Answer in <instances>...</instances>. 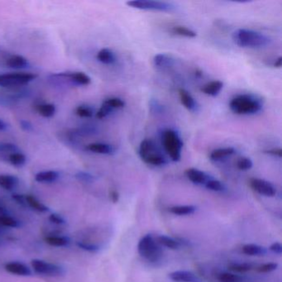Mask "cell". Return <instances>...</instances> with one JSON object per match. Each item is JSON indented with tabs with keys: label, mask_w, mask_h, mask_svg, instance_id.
<instances>
[{
	"label": "cell",
	"mask_w": 282,
	"mask_h": 282,
	"mask_svg": "<svg viewBox=\"0 0 282 282\" xmlns=\"http://www.w3.org/2000/svg\"><path fill=\"white\" fill-rule=\"evenodd\" d=\"M7 129V124L4 121L0 119V131H4Z\"/></svg>",
	"instance_id": "cell-50"
},
{
	"label": "cell",
	"mask_w": 282,
	"mask_h": 282,
	"mask_svg": "<svg viewBox=\"0 0 282 282\" xmlns=\"http://www.w3.org/2000/svg\"><path fill=\"white\" fill-rule=\"evenodd\" d=\"M235 149L233 148H218L211 151L210 155V158L211 161H220V160L226 158V157L231 156L234 153Z\"/></svg>",
	"instance_id": "cell-23"
},
{
	"label": "cell",
	"mask_w": 282,
	"mask_h": 282,
	"mask_svg": "<svg viewBox=\"0 0 282 282\" xmlns=\"http://www.w3.org/2000/svg\"><path fill=\"white\" fill-rule=\"evenodd\" d=\"M279 265L277 263H269L261 265L257 267V270L260 273H268L271 271H276Z\"/></svg>",
	"instance_id": "cell-41"
},
{
	"label": "cell",
	"mask_w": 282,
	"mask_h": 282,
	"mask_svg": "<svg viewBox=\"0 0 282 282\" xmlns=\"http://www.w3.org/2000/svg\"><path fill=\"white\" fill-rule=\"evenodd\" d=\"M94 109L86 104H81L76 109V115L82 117H91L94 115Z\"/></svg>",
	"instance_id": "cell-36"
},
{
	"label": "cell",
	"mask_w": 282,
	"mask_h": 282,
	"mask_svg": "<svg viewBox=\"0 0 282 282\" xmlns=\"http://www.w3.org/2000/svg\"><path fill=\"white\" fill-rule=\"evenodd\" d=\"M75 177L80 182H85V183H92L95 181V176L85 171H79L75 175Z\"/></svg>",
	"instance_id": "cell-39"
},
{
	"label": "cell",
	"mask_w": 282,
	"mask_h": 282,
	"mask_svg": "<svg viewBox=\"0 0 282 282\" xmlns=\"http://www.w3.org/2000/svg\"><path fill=\"white\" fill-rule=\"evenodd\" d=\"M243 253L248 256H265L267 253L266 249L264 247L259 246L257 244H246L242 249Z\"/></svg>",
	"instance_id": "cell-21"
},
{
	"label": "cell",
	"mask_w": 282,
	"mask_h": 282,
	"mask_svg": "<svg viewBox=\"0 0 282 282\" xmlns=\"http://www.w3.org/2000/svg\"><path fill=\"white\" fill-rule=\"evenodd\" d=\"M76 244L80 249H83L84 251H90V252H97L100 249V247L94 243L77 242Z\"/></svg>",
	"instance_id": "cell-40"
},
{
	"label": "cell",
	"mask_w": 282,
	"mask_h": 282,
	"mask_svg": "<svg viewBox=\"0 0 282 282\" xmlns=\"http://www.w3.org/2000/svg\"><path fill=\"white\" fill-rule=\"evenodd\" d=\"M154 66L159 69H166L173 66L174 59L172 56L168 54L160 53L154 56Z\"/></svg>",
	"instance_id": "cell-16"
},
{
	"label": "cell",
	"mask_w": 282,
	"mask_h": 282,
	"mask_svg": "<svg viewBox=\"0 0 282 282\" xmlns=\"http://www.w3.org/2000/svg\"><path fill=\"white\" fill-rule=\"evenodd\" d=\"M237 169L240 170H249L252 167L253 163L249 157H241L237 160Z\"/></svg>",
	"instance_id": "cell-38"
},
{
	"label": "cell",
	"mask_w": 282,
	"mask_h": 282,
	"mask_svg": "<svg viewBox=\"0 0 282 282\" xmlns=\"http://www.w3.org/2000/svg\"><path fill=\"white\" fill-rule=\"evenodd\" d=\"M13 199L14 201L17 202V204L20 205L25 206L27 204V199H26V196L23 195H19V194H14L13 195Z\"/></svg>",
	"instance_id": "cell-44"
},
{
	"label": "cell",
	"mask_w": 282,
	"mask_h": 282,
	"mask_svg": "<svg viewBox=\"0 0 282 282\" xmlns=\"http://www.w3.org/2000/svg\"><path fill=\"white\" fill-rule=\"evenodd\" d=\"M7 159H8L11 165L14 166H17V167L23 166L25 164L26 161H27L25 155L22 153L21 151H17V152L10 154L9 157H7Z\"/></svg>",
	"instance_id": "cell-29"
},
{
	"label": "cell",
	"mask_w": 282,
	"mask_h": 282,
	"mask_svg": "<svg viewBox=\"0 0 282 282\" xmlns=\"http://www.w3.org/2000/svg\"><path fill=\"white\" fill-rule=\"evenodd\" d=\"M224 88V83L220 81H213L208 84H204L201 88L202 92L209 96L215 97L220 93Z\"/></svg>",
	"instance_id": "cell-19"
},
{
	"label": "cell",
	"mask_w": 282,
	"mask_h": 282,
	"mask_svg": "<svg viewBox=\"0 0 282 282\" xmlns=\"http://www.w3.org/2000/svg\"><path fill=\"white\" fill-rule=\"evenodd\" d=\"M185 176L190 182L196 184H205L209 180L211 179L212 177L205 173L204 171L198 170L196 168H189L184 171Z\"/></svg>",
	"instance_id": "cell-10"
},
{
	"label": "cell",
	"mask_w": 282,
	"mask_h": 282,
	"mask_svg": "<svg viewBox=\"0 0 282 282\" xmlns=\"http://www.w3.org/2000/svg\"><path fill=\"white\" fill-rule=\"evenodd\" d=\"M162 144L166 152L167 153L171 161L179 162L182 158V151L183 143L179 134L175 130L166 129L162 133Z\"/></svg>",
	"instance_id": "cell-5"
},
{
	"label": "cell",
	"mask_w": 282,
	"mask_h": 282,
	"mask_svg": "<svg viewBox=\"0 0 282 282\" xmlns=\"http://www.w3.org/2000/svg\"><path fill=\"white\" fill-rule=\"evenodd\" d=\"M46 243L52 247H66L70 243V239L64 236H49L45 238Z\"/></svg>",
	"instance_id": "cell-27"
},
{
	"label": "cell",
	"mask_w": 282,
	"mask_h": 282,
	"mask_svg": "<svg viewBox=\"0 0 282 282\" xmlns=\"http://www.w3.org/2000/svg\"><path fill=\"white\" fill-rule=\"evenodd\" d=\"M5 64L7 66L13 69H24L28 67L29 63L27 59L20 55H11L5 60Z\"/></svg>",
	"instance_id": "cell-14"
},
{
	"label": "cell",
	"mask_w": 282,
	"mask_h": 282,
	"mask_svg": "<svg viewBox=\"0 0 282 282\" xmlns=\"http://www.w3.org/2000/svg\"><path fill=\"white\" fill-rule=\"evenodd\" d=\"M6 271L9 273L21 276V277H29L32 275L31 269L24 263H18V262H11L7 263L5 265Z\"/></svg>",
	"instance_id": "cell-13"
},
{
	"label": "cell",
	"mask_w": 282,
	"mask_h": 282,
	"mask_svg": "<svg viewBox=\"0 0 282 282\" xmlns=\"http://www.w3.org/2000/svg\"><path fill=\"white\" fill-rule=\"evenodd\" d=\"M37 75L33 73H6L0 75V86L5 88L23 86L34 81Z\"/></svg>",
	"instance_id": "cell-6"
},
{
	"label": "cell",
	"mask_w": 282,
	"mask_h": 282,
	"mask_svg": "<svg viewBox=\"0 0 282 282\" xmlns=\"http://www.w3.org/2000/svg\"><path fill=\"white\" fill-rule=\"evenodd\" d=\"M261 99L253 95H237L229 103V108L236 115H251L263 109Z\"/></svg>",
	"instance_id": "cell-1"
},
{
	"label": "cell",
	"mask_w": 282,
	"mask_h": 282,
	"mask_svg": "<svg viewBox=\"0 0 282 282\" xmlns=\"http://www.w3.org/2000/svg\"><path fill=\"white\" fill-rule=\"evenodd\" d=\"M170 212L178 216L190 215L196 212V207L194 205H177L170 208Z\"/></svg>",
	"instance_id": "cell-25"
},
{
	"label": "cell",
	"mask_w": 282,
	"mask_h": 282,
	"mask_svg": "<svg viewBox=\"0 0 282 282\" xmlns=\"http://www.w3.org/2000/svg\"><path fill=\"white\" fill-rule=\"evenodd\" d=\"M282 56H279L278 58L274 62V67L276 68H281L282 67Z\"/></svg>",
	"instance_id": "cell-49"
},
{
	"label": "cell",
	"mask_w": 282,
	"mask_h": 282,
	"mask_svg": "<svg viewBox=\"0 0 282 282\" xmlns=\"http://www.w3.org/2000/svg\"><path fill=\"white\" fill-rule=\"evenodd\" d=\"M97 60L105 65H112L116 62V56L109 48H103L97 53Z\"/></svg>",
	"instance_id": "cell-22"
},
{
	"label": "cell",
	"mask_w": 282,
	"mask_h": 282,
	"mask_svg": "<svg viewBox=\"0 0 282 282\" xmlns=\"http://www.w3.org/2000/svg\"><path fill=\"white\" fill-rule=\"evenodd\" d=\"M229 269L238 273H246L251 271L252 269V265L246 263H232L229 265Z\"/></svg>",
	"instance_id": "cell-33"
},
{
	"label": "cell",
	"mask_w": 282,
	"mask_h": 282,
	"mask_svg": "<svg viewBox=\"0 0 282 282\" xmlns=\"http://www.w3.org/2000/svg\"><path fill=\"white\" fill-rule=\"evenodd\" d=\"M139 156L148 165L162 166L167 164V160L151 139H144L139 147Z\"/></svg>",
	"instance_id": "cell-3"
},
{
	"label": "cell",
	"mask_w": 282,
	"mask_h": 282,
	"mask_svg": "<svg viewBox=\"0 0 282 282\" xmlns=\"http://www.w3.org/2000/svg\"><path fill=\"white\" fill-rule=\"evenodd\" d=\"M60 174L56 170H43L36 174L35 180L39 183H53L58 180Z\"/></svg>",
	"instance_id": "cell-18"
},
{
	"label": "cell",
	"mask_w": 282,
	"mask_h": 282,
	"mask_svg": "<svg viewBox=\"0 0 282 282\" xmlns=\"http://www.w3.org/2000/svg\"><path fill=\"white\" fill-rule=\"evenodd\" d=\"M49 220L53 223L55 224H66V220L65 218L61 216V215H57V214H51V215L49 216Z\"/></svg>",
	"instance_id": "cell-43"
},
{
	"label": "cell",
	"mask_w": 282,
	"mask_h": 282,
	"mask_svg": "<svg viewBox=\"0 0 282 282\" xmlns=\"http://www.w3.org/2000/svg\"><path fill=\"white\" fill-rule=\"evenodd\" d=\"M270 250L276 254L281 255L282 253V245L280 243H274L270 247Z\"/></svg>",
	"instance_id": "cell-45"
},
{
	"label": "cell",
	"mask_w": 282,
	"mask_h": 282,
	"mask_svg": "<svg viewBox=\"0 0 282 282\" xmlns=\"http://www.w3.org/2000/svg\"><path fill=\"white\" fill-rule=\"evenodd\" d=\"M250 185L252 190L260 194L261 196L273 197L277 194V190L273 184L265 180L252 178L250 181Z\"/></svg>",
	"instance_id": "cell-9"
},
{
	"label": "cell",
	"mask_w": 282,
	"mask_h": 282,
	"mask_svg": "<svg viewBox=\"0 0 282 282\" xmlns=\"http://www.w3.org/2000/svg\"><path fill=\"white\" fill-rule=\"evenodd\" d=\"M86 150L94 153L103 154V155H113L115 153V149L112 146L106 144V143H90L87 146Z\"/></svg>",
	"instance_id": "cell-15"
},
{
	"label": "cell",
	"mask_w": 282,
	"mask_h": 282,
	"mask_svg": "<svg viewBox=\"0 0 282 282\" xmlns=\"http://www.w3.org/2000/svg\"><path fill=\"white\" fill-rule=\"evenodd\" d=\"M3 211H4V206H3V202L0 199V214L3 215Z\"/></svg>",
	"instance_id": "cell-51"
},
{
	"label": "cell",
	"mask_w": 282,
	"mask_h": 282,
	"mask_svg": "<svg viewBox=\"0 0 282 282\" xmlns=\"http://www.w3.org/2000/svg\"><path fill=\"white\" fill-rule=\"evenodd\" d=\"M178 93H179L180 100L182 105L190 111H195L197 108V103L195 100V99L193 98L192 95L184 89H180Z\"/></svg>",
	"instance_id": "cell-17"
},
{
	"label": "cell",
	"mask_w": 282,
	"mask_h": 282,
	"mask_svg": "<svg viewBox=\"0 0 282 282\" xmlns=\"http://www.w3.org/2000/svg\"><path fill=\"white\" fill-rule=\"evenodd\" d=\"M26 199H27L28 205L31 207L32 209H33L34 210L41 213H46L49 211L48 207L46 206L45 204H42V202H40L36 197L33 196H27Z\"/></svg>",
	"instance_id": "cell-28"
},
{
	"label": "cell",
	"mask_w": 282,
	"mask_h": 282,
	"mask_svg": "<svg viewBox=\"0 0 282 282\" xmlns=\"http://www.w3.org/2000/svg\"><path fill=\"white\" fill-rule=\"evenodd\" d=\"M137 251L141 257L150 263H157L163 255L162 247L151 234L145 235L141 238L137 245Z\"/></svg>",
	"instance_id": "cell-4"
},
{
	"label": "cell",
	"mask_w": 282,
	"mask_h": 282,
	"mask_svg": "<svg viewBox=\"0 0 282 282\" xmlns=\"http://www.w3.org/2000/svg\"><path fill=\"white\" fill-rule=\"evenodd\" d=\"M265 152L270 154L274 157H282V151L281 148H273V149H270L268 151H265Z\"/></svg>",
	"instance_id": "cell-47"
},
{
	"label": "cell",
	"mask_w": 282,
	"mask_h": 282,
	"mask_svg": "<svg viewBox=\"0 0 282 282\" xmlns=\"http://www.w3.org/2000/svg\"><path fill=\"white\" fill-rule=\"evenodd\" d=\"M126 4L133 9L150 11L172 12L176 9L173 3L156 0H131L128 1Z\"/></svg>",
	"instance_id": "cell-7"
},
{
	"label": "cell",
	"mask_w": 282,
	"mask_h": 282,
	"mask_svg": "<svg viewBox=\"0 0 282 282\" xmlns=\"http://www.w3.org/2000/svg\"><path fill=\"white\" fill-rule=\"evenodd\" d=\"M19 151V149L17 146L14 145L13 143H0V154L2 155H7V157L9 155L14 152Z\"/></svg>",
	"instance_id": "cell-35"
},
{
	"label": "cell",
	"mask_w": 282,
	"mask_h": 282,
	"mask_svg": "<svg viewBox=\"0 0 282 282\" xmlns=\"http://www.w3.org/2000/svg\"><path fill=\"white\" fill-rule=\"evenodd\" d=\"M36 111L42 117H50L56 113V106L52 103H41L36 106Z\"/></svg>",
	"instance_id": "cell-26"
},
{
	"label": "cell",
	"mask_w": 282,
	"mask_h": 282,
	"mask_svg": "<svg viewBox=\"0 0 282 282\" xmlns=\"http://www.w3.org/2000/svg\"><path fill=\"white\" fill-rule=\"evenodd\" d=\"M20 127L24 130V131H32L33 127V124H32L30 122H28L27 120H22L20 121Z\"/></svg>",
	"instance_id": "cell-46"
},
{
	"label": "cell",
	"mask_w": 282,
	"mask_h": 282,
	"mask_svg": "<svg viewBox=\"0 0 282 282\" xmlns=\"http://www.w3.org/2000/svg\"><path fill=\"white\" fill-rule=\"evenodd\" d=\"M157 242L161 246L166 247V248L171 249V250L179 249L180 247H181V243L179 241L176 240L173 237L166 236V235H161L157 237Z\"/></svg>",
	"instance_id": "cell-24"
},
{
	"label": "cell",
	"mask_w": 282,
	"mask_h": 282,
	"mask_svg": "<svg viewBox=\"0 0 282 282\" xmlns=\"http://www.w3.org/2000/svg\"><path fill=\"white\" fill-rule=\"evenodd\" d=\"M169 278L174 282H203L202 280L189 271H176L169 274Z\"/></svg>",
	"instance_id": "cell-11"
},
{
	"label": "cell",
	"mask_w": 282,
	"mask_h": 282,
	"mask_svg": "<svg viewBox=\"0 0 282 282\" xmlns=\"http://www.w3.org/2000/svg\"><path fill=\"white\" fill-rule=\"evenodd\" d=\"M109 196H110V199H111L113 203H115V204L117 203L118 200H119V194H118V192L116 191V190H112V191L110 192V195H109Z\"/></svg>",
	"instance_id": "cell-48"
},
{
	"label": "cell",
	"mask_w": 282,
	"mask_h": 282,
	"mask_svg": "<svg viewBox=\"0 0 282 282\" xmlns=\"http://www.w3.org/2000/svg\"><path fill=\"white\" fill-rule=\"evenodd\" d=\"M219 282H243V278L236 274L223 272L218 276Z\"/></svg>",
	"instance_id": "cell-34"
},
{
	"label": "cell",
	"mask_w": 282,
	"mask_h": 282,
	"mask_svg": "<svg viewBox=\"0 0 282 282\" xmlns=\"http://www.w3.org/2000/svg\"><path fill=\"white\" fill-rule=\"evenodd\" d=\"M0 225L7 228L16 229L19 227V222L9 215H0Z\"/></svg>",
	"instance_id": "cell-31"
},
{
	"label": "cell",
	"mask_w": 282,
	"mask_h": 282,
	"mask_svg": "<svg viewBox=\"0 0 282 282\" xmlns=\"http://www.w3.org/2000/svg\"><path fill=\"white\" fill-rule=\"evenodd\" d=\"M171 32L176 35H179V36H185V37H196L197 36V33L196 32L193 31L190 28H186V27H183V26H175L171 29Z\"/></svg>",
	"instance_id": "cell-30"
},
{
	"label": "cell",
	"mask_w": 282,
	"mask_h": 282,
	"mask_svg": "<svg viewBox=\"0 0 282 282\" xmlns=\"http://www.w3.org/2000/svg\"><path fill=\"white\" fill-rule=\"evenodd\" d=\"M114 109H111L110 107L106 105L105 103L102 104V106L100 108L97 113H96V117L100 118V119H102V118H104V117H108L109 115H111V113L113 112Z\"/></svg>",
	"instance_id": "cell-42"
},
{
	"label": "cell",
	"mask_w": 282,
	"mask_h": 282,
	"mask_svg": "<svg viewBox=\"0 0 282 282\" xmlns=\"http://www.w3.org/2000/svg\"><path fill=\"white\" fill-rule=\"evenodd\" d=\"M232 40L235 44L244 48H263L271 42L268 36L264 34L244 28L236 30L232 34Z\"/></svg>",
	"instance_id": "cell-2"
},
{
	"label": "cell",
	"mask_w": 282,
	"mask_h": 282,
	"mask_svg": "<svg viewBox=\"0 0 282 282\" xmlns=\"http://www.w3.org/2000/svg\"><path fill=\"white\" fill-rule=\"evenodd\" d=\"M103 103H105L106 105L110 107L112 109H122L125 106V102L119 98H116V97H113V98L107 99L104 100Z\"/></svg>",
	"instance_id": "cell-37"
},
{
	"label": "cell",
	"mask_w": 282,
	"mask_h": 282,
	"mask_svg": "<svg viewBox=\"0 0 282 282\" xmlns=\"http://www.w3.org/2000/svg\"><path fill=\"white\" fill-rule=\"evenodd\" d=\"M19 180L12 175H0V187L6 190H13L17 187Z\"/></svg>",
	"instance_id": "cell-20"
},
{
	"label": "cell",
	"mask_w": 282,
	"mask_h": 282,
	"mask_svg": "<svg viewBox=\"0 0 282 282\" xmlns=\"http://www.w3.org/2000/svg\"><path fill=\"white\" fill-rule=\"evenodd\" d=\"M204 185L208 190H212L215 192H222L226 189V186L224 185V184H223L218 180L214 179V178L209 180Z\"/></svg>",
	"instance_id": "cell-32"
},
{
	"label": "cell",
	"mask_w": 282,
	"mask_h": 282,
	"mask_svg": "<svg viewBox=\"0 0 282 282\" xmlns=\"http://www.w3.org/2000/svg\"><path fill=\"white\" fill-rule=\"evenodd\" d=\"M32 267L36 273L49 277H58L64 273V270L60 265L53 263H48L40 259H33L32 261Z\"/></svg>",
	"instance_id": "cell-8"
},
{
	"label": "cell",
	"mask_w": 282,
	"mask_h": 282,
	"mask_svg": "<svg viewBox=\"0 0 282 282\" xmlns=\"http://www.w3.org/2000/svg\"><path fill=\"white\" fill-rule=\"evenodd\" d=\"M62 77L76 85H88L91 82L90 76L83 72L62 73Z\"/></svg>",
	"instance_id": "cell-12"
}]
</instances>
